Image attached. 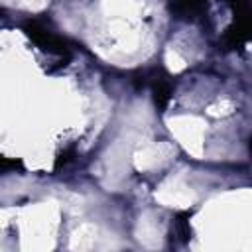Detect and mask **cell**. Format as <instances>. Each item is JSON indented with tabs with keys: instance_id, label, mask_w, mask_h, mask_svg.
Listing matches in <instances>:
<instances>
[{
	"instance_id": "3",
	"label": "cell",
	"mask_w": 252,
	"mask_h": 252,
	"mask_svg": "<svg viewBox=\"0 0 252 252\" xmlns=\"http://www.w3.org/2000/svg\"><path fill=\"white\" fill-rule=\"evenodd\" d=\"M169 98H171V87H169V83L156 81V85H154V102H156V106L159 110H163L169 104Z\"/></svg>"
},
{
	"instance_id": "5",
	"label": "cell",
	"mask_w": 252,
	"mask_h": 252,
	"mask_svg": "<svg viewBox=\"0 0 252 252\" xmlns=\"http://www.w3.org/2000/svg\"><path fill=\"white\" fill-rule=\"evenodd\" d=\"M16 167H20L18 159H10V158H2L0 156V173H8V171H12Z\"/></svg>"
},
{
	"instance_id": "6",
	"label": "cell",
	"mask_w": 252,
	"mask_h": 252,
	"mask_svg": "<svg viewBox=\"0 0 252 252\" xmlns=\"http://www.w3.org/2000/svg\"><path fill=\"white\" fill-rule=\"evenodd\" d=\"M71 159H73V150H65V152H61L59 158L55 159V167H61V165L69 163Z\"/></svg>"
},
{
	"instance_id": "4",
	"label": "cell",
	"mask_w": 252,
	"mask_h": 252,
	"mask_svg": "<svg viewBox=\"0 0 252 252\" xmlns=\"http://www.w3.org/2000/svg\"><path fill=\"white\" fill-rule=\"evenodd\" d=\"M173 230H175V236H179L181 242H187L191 238V226H189V215L187 213H179L175 217Z\"/></svg>"
},
{
	"instance_id": "8",
	"label": "cell",
	"mask_w": 252,
	"mask_h": 252,
	"mask_svg": "<svg viewBox=\"0 0 252 252\" xmlns=\"http://www.w3.org/2000/svg\"><path fill=\"white\" fill-rule=\"evenodd\" d=\"M0 18H4V12H2V10H0Z\"/></svg>"
},
{
	"instance_id": "2",
	"label": "cell",
	"mask_w": 252,
	"mask_h": 252,
	"mask_svg": "<svg viewBox=\"0 0 252 252\" xmlns=\"http://www.w3.org/2000/svg\"><path fill=\"white\" fill-rule=\"evenodd\" d=\"M169 6L175 16L185 18V20H193L207 10V4L203 0H171Z\"/></svg>"
},
{
	"instance_id": "7",
	"label": "cell",
	"mask_w": 252,
	"mask_h": 252,
	"mask_svg": "<svg viewBox=\"0 0 252 252\" xmlns=\"http://www.w3.org/2000/svg\"><path fill=\"white\" fill-rule=\"evenodd\" d=\"M226 2H230L234 6H244V0H226Z\"/></svg>"
},
{
	"instance_id": "1",
	"label": "cell",
	"mask_w": 252,
	"mask_h": 252,
	"mask_svg": "<svg viewBox=\"0 0 252 252\" xmlns=\"http://www.w3.org/2000/svg\"><path fill=\"white\" fill-rule=\"evenodd\" d=\"M24 30H26L28 37H30L32 41H35L43 51L59 53V55L67 53V43H65L61 37H57V35H53L51 32H47V30H45L43 26H39L37 22H28V24L24 26Z\"/></svg>"
}]
</instances>
